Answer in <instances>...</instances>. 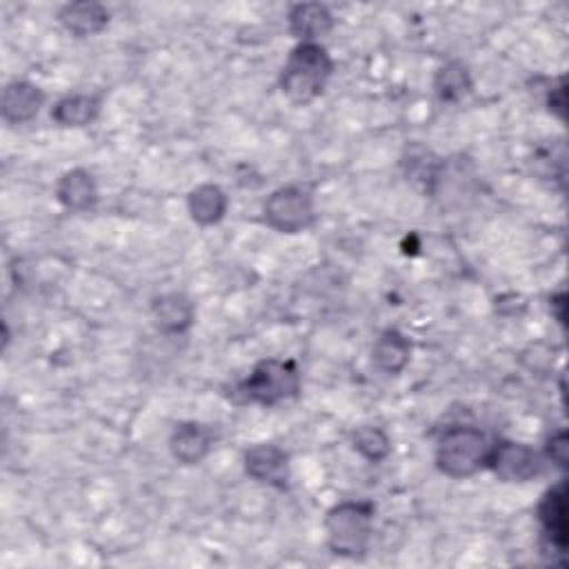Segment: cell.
Masks as SVG:
<instances>
[{"label":"cell","mask_w":569,"mask_h":569,"mask_svg":"<svg viewBox=\"0 0 569 569\" xmlns=\"http://www.w3.org/2000/svg\"><path fill=\"white\" fill-rule=\"evenodd\" d=\"M333 73V60L320 42H298L280 71V89L296 104L320 98Z\"/></svg>","instance_id":"obj_1"},{"label":"cell","mask_w":569,"mask_h":569,"mask_svg":"<svg viewBox=\"0 0 569 569\" xmlns=\"http://www.w3.org/2000/svg\"><path fill=\"white\" fill-rule=\"evenodd\" d=\"M376 507L367 500L333 505L325 516L327 547L342 558H362L373 536Z\"/></svg>","instance_id":"obj_2"},{"label":"cell","mask_w":569,"mask_h":569,"mask_svg":"<svg viewBox=\"0 0 569 569\" xmlns=\"http://www.w3.org/2000/svg\"><path fill=\"white\" fill-rule=\"evenodd\" d=\"M491 445L487 433L476 427H449L436 445V467L449 478H469L487 469Z\"/></svg>","instance_id":"obj_3"},{"label":"cell","mask_w":569,"mask_h":569,"mask_svg":"<svg viewBox=\"0 0 569 569\" xmlns=\"http://www.w3.org/2000/svg\"><path fill=\"white\" fill-rule=\"evenodd\" d=\"M300 391V371L293 360H278L267 358L260 360L251 373L238 382L233 396L240 402L273 407L284 400L296 398Z\"/></svg>","instance_id":"obj_4"},{"label":"cell","mask_w":569,"mask_h":569,"mask_svg":"<svg viewBox=\"0 0 569 569\" xmlns=\"http://www.w3.org/2000/svg\"><path fill=\"white\" fill-rule=\"evenodd\" d=\"M262 220L278 233H300L316 222L313 198L307 189L287 184L276 189L262 204Z\"/></svg>","instance_id":"obj_5"},{"label":"cell","mask_w":569,"mask_h":569,"mask_svg":"<svg viewBox=\"0 0 569 569\" xmlns=\"http://www.w3.org/2000/svg\"><path fill=\"white\" fill-rule=\"evenodd\" d=\"M545 456L533 447L516 440H498L491 445L487 469L502 482H529L545 471Z\"/></svg>","instance_id":"obj_6"},{"label":"cell","mask_w":569,"mask_h":569,"mask_svg":"<svg viewBox=\"0 0 569 569\" xmlns=\"http://www.w3.org/2000/svg\"><path fill=\"white\" fill-rule=\"evenodd\" d=\"M565 480L549 487L538 502V522L542 529L545 553L565 556L567 549V502H565Z\"/></svg>","instance_id":"obj_7"},{"label":"cell","mask_w":569,"mask_h":569,"mask_svg":"<svg viewBox=\"0 0 569 569\" xmlns=\"http://www.w3.org/2000/svg\"><path fill=\"white\" fill-rule=\"evenodd\" d=\"M242 465L249 478L273 489H284L291 476L287 451L273 442H260L249 447L242 456Z\"/></svg>","instance_id":"obj_8"},{"label":"cell","mask_w":569,"mask_h":569,"mask_svg":"<svg viewBox=\"0 0 569 569\" xmlns=\"http://www.w3.org/2000/svg\"><path fill=\"white\" fill-rule=\"evenodd\" d=\"M44 104V91L29 80H11L2 89L0 113L9 124L31 122Z\"/></svg>","instance_id":"obj_9"},{"label":"cell","mask_w":569,"mask_h":569,"mask_svg":"<svg viewBox=\"0 0 569 569\" xmlns=\"http://www.w3.org/2000/svg\"><path fill=\"white\" fill-rule=\"evenodd\" d=\"M151 318L160 333L180 336L193 325L196 307L187 293L169 291L151 302Z\"/></svg>","instance_id":"obj_10"},{"label":"cell","mask_w":569,"mask_h":569,"mask_svg":"<svg viewBox=\"0 0 569 569\" xmlns=\"http://www.w3.org/2000/svg\"><path fill=\"white\" fill-rule=\"evenodd\" d=\"M56 200L71 213H84L98 202V184L91 171L69 169L56 182Z\"/></svg>","instance_id":"obj_11"},{"label":"cell","mask_w":569,"mask_h":569,"mask_svg":"<svg viewBox=\"0 0 569 569\" xmlns=\"http://www.w3.org/2000/svg\"><path fill=\"white\" fill-rule=\"evenodd\" d=\"M213 447V433L209 427L200 422H180L171 431L169 451L180 465H198L202 462Z\"/></svg>","instance_id":"obj_12"},{"label":"cell","mask_w":569,"mask_h":569,"mask_svg":"<svg viewBox=\"0 0 569 569\" xmlns=\"http://www.w3.org/2000/svg\"><path fill=\"white\" fill-rule=\"evenodd\" d=\"M289 31L300 42H318L333 29V13L320 2H298L289 9Z\"/></svg>","instance_id":"obj_13"},{"label":"cell","mask_w":569,"mask_h":569,"mask_svg":"<svg viewBox=\"0 0 569 569\" xmlns=\"http://www.w3.org/2000/svg\"><path fill=\"white\" fill-rule=\"evenodd\" d=\"M60 24L76 38L100 33L109 24V9L100 2H69L58 13Z\"/></svg>","instance_id":"obj_14"},{"label":"cell","mask_w":569,"mask_h":569,"mask_svg":"<svg viewBox=\"0 0 569 569\" xmlns=\"http://www.w3.org/2000/svg\"><path fill=\"white\" fill-rule=\"evenodd\" d=\"M411 358V342L398 329H385L373 347H371V362L378 371L387 376H398Z\"/></svg>","instance_id":"obj_15"},{"label":"cell","mask_w":569,"mask_h":569,"mask_svg":"<svg viewBox=\"0 0 569 569\" xmlns=\"http://www.w3.org/2000/svg\"><path fill=\"white\" fill-rule=\"evenodd\" d=\"M227 207H229L227 193L222 191V187H218L213 182L198 184L187 196V211H189L191 220L200 227L218 224L224 218Z\"/></svg>","instance_id":"obj_16"},{"label":"cell","mask_w":569,"mask_h":569,"mask_svg":"<svg viewBox=\"0 0 569 569\" xmlns=\"http://www.w3.org/2000/svg\"><path fill=\"white\" fill-rule=\"evenodd\" d=\"M100 107L102 100L96 93H69L53 104L51 118L60 127L80 129L89 127L100 116Z\"/></svg>","instance_id":"obj_17"},{"label":"cell","mask_w":569,"mask_h":569,"mask_svg":"<svg viewBox=\"0 0 569 569\" xmlns=\"http://www.w3.org/2000/svg\"><path fill=\"white\" fill-rule=\"evenodd\" d=\"M471 87H473L471 73H469L467 64H462L460 60H451V62L442 64L433 80V91H436L438 100H442V102L462 100L471 91Z\"/></svg>","instance_id":"obj_18"},{"label":"cell","mask_w":569,"mask_h":569,"mask_svg":"<svg viewBox=\"0 0 569 569\" xmlns=\"http://www.w3.org/2000/svg\"><path fill=\"white\" fill-rule=\"evenodd\" d=\"M351 447L367 460V462H382L391 453V438L385 429L376 425L356 427L351 433Z\"/></svg>","instance_id":"obj_19"},{"label":"cell","mask_w":569,"mask_h":569,"mask_svg":"<svg viewBox=\"0 0 569 569\" xmlns=\"http://www.w3.org/2000/svg\"><path fill=\"white\" fill-rule=\"evenodd\" d=\"M545 458L551 460L556 467H565L567 465V433L562 429L551 433V438L547 440Z\"/></svg>","instance_id":"obj_20"},{"label":"cell","mask_w":569,"mask_h":569,"mask_svg":"<svg viewBox=\"0 0 569 569\" xmlns=\"http://www.w3.org/2000/svg\"><path fill=\"white\" fill-rule=\"evenodd\" d=\"M549 109H551L558 118L565 116V82H562V80H560L558 87H553V89L549 91Z\"/></svg>","instance_id":"obj_21"}]
</instances>
